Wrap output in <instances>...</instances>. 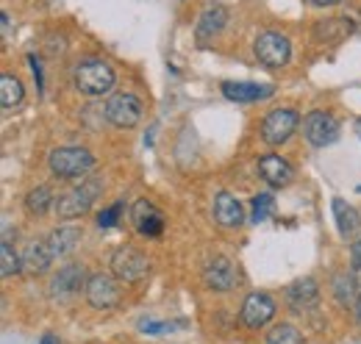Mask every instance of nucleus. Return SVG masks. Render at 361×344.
I'll list each match as a JSON object with an SVG mask.
<instances>
[{
    "label": "nucleus",
    "mask_w": 361,
    "mask_h": 344,
    "mask_svg": "<svg viewBox=\"0 0 361 344\" xmlns=\"http://www.w3.org/2000/svg\"><path fill=\"white\" fill-rule=\"evenodd\" d=\"M114 70L103 59H84L73 70V84L84 97H103L114 89Z\"/></svg>",
    "instance_id": "nucleus-1"
},
{
    "label": "nucleus",
    "mask_w": 361,
    "mask_h": 344,
    "mask_svg": "<svg viewBox=\"0 0 361 344\" xmlns=\"http://www.w3.org/2000/svg\"><path fill=\"white\" fill-rule=\"evenodd\" d=\"M100 192H103V180L100 178L81 180L75 189H70L67 195H61L56 200V214L61 216V219H78V216H84L92 209V203L100 197Z\"/></svg>",
    "instance_id": "nucleus-2"
},
{
    "label": "nucleus",
    "mask_w": 361,
    "mask_h": 344,
    "mask_svg": "<svg viewBox=\"0 0 361 344\" xmlns=\"http://www.w3.org/2000/svg\"><path fill=\"white\" fill-rule=\"evenodd\" d=\"M50 172L61 180H73V178H84L94 167V156L87 147H59L50 153L47 159Z\"/></svg>",
    "instance_id": "nucleus-3"
},
{
    "label": "nucleus",
    "mask_w": 361,
    "mask_h": 344,
    "mask_svg": "<svg viewBox=\"0 0 361 344\" xmlns=\"http://www.w3.org/2000/svg\"><path fill=\"white\" fill-rule=\"evenodd\" d=\"M142 114H145V106H142V100L136 94H131V92H117L106 103V120L114 128H123V130L136 128L139 120H142Z\"/></svg>",
    "instance_id": "nucleus-4"
},
{
    "label": "nucleus",
    "mask_w": 361,
    "mask_h": 344,
    "mask_svg": "<svg viewBox=\"0 0 361 344\" xmlns=\"http://www.w3.org/2000/svg\"><path fill=\"white\" fill-rule=\"evenodd\" d=\"M253 50H256V59H259L264 67H270V70L286 67L289 59H292V44H289V39H286L283 34H275V31L259 34Z\"/></svg>",
    "instance_id": "nucleus-5"
},
{
    "label": "nucleus",
    "mask_w": 361,
    "mask_h": 344,
    "mask_svg": "<svg viewBox=\"0 0 361 344\" xmlns=\"http://www.w3.org/2000/svg\"><path fill=\"white\" fill-rule=\"evenodd\" d=\"M111 272H114V278H120L126 283H139V281L147 278L150 261H147V256H142L139 250H134V247H120L111 256Z\"/></svg>",
    "instance_id": "nucleus-6"
},
{
    "label": "nucleus",
    "mask_w": 361,
    "mask_h": 344,
    "mask_svg": "<svg viewBox=\"0 0 361 344\" xmlns=\"http://www.w3.org/2000/svg\"><path fill=\"white\" fill-rule=\"evenodd\" d=\"M303 136L312 147H328L339 139V123L334 114L328 111H309L306 120H303Z\"/></svg>",
    "instance_id": "nucleus-7"
},
{
    "label": "nucleus",
    "mask_w": 361,
    "mask_h": 344,
    "mask_svg": "<svg viewBox=\"0 0 361 344\" xmlns=\"http://www.w3.org/2000/svg\"><path fill=\"white\" fill-rule=\"evenodd\" d=\"M84 295H87V302H90L92 308L109 311V308H114L120 302V283L111 275H106V272H94L87 281Z\"/></svg>",
    "instance_id": "nucleus-8"
},
{
    "label": "nucleus",
    "mask_w": 361,
    "mask_h": 344,
    "mask_svg": "<svg viewBox=\"0 0 361 344\" xmlns=\"http://www.w3.org/2000/svg\"><path fill=\"white\" fill-rule=\"evenodd\" d=\"M298 123H300V117L292 109H275V111H270L264 117V123H262V139L267 145H283L295 133Z\"/></svg>",
    "instance_id": "nucleus-9"
},
{
    "label": "nucleus",
    "mask_w": 361,
    "mask_h": 344,
    "mask_svg": "<svg viewBox=\"0 0 361 344\" xmlns=\"http://www.w3.org/2000/svg\"><path fill=\"white\" fill-rule=\"evenodd\" d=\"M87 272L81 264H67L59 269V275L50 281V297L53 300H70L75 297L81 289H87Z\"/></svg>",
    "instance_id": "nucleus-10"
},
{
    "label": "nucleus",
    "mask_w": 361,
    "mask_h": 344,
    "mask_svg": "<svg viewBox=\"0 0 361 344\" xmlns=\"http://www.w3.org/2000/svg\"><path fill=\"white\" fill-rule=\"evenodd\" d=\"M239 317H242V325H245V328L259 331V328H264L267 322H272V317H275V302H272V297L264 295V292H253V295L245 297Z\"/></svg>",
    "instance_id": "nucleus-11"
},
{
    "label": "nucleus",
    "mask_w": 361,
    "mask_h": 344,
    "mask_svg": "<svg viewBox=\"0 0 361 344\" xmlns=\"http://www.w3.org/2000/svg\"><path fill=\"white\" fill-rule=\"evenodd\" d=\"M203 283L212 289V292H231L236 283H239V269L233 266V261L226 256L212 258L203 269Z\"/></svg>",
    "instance_id": "nucleus-12"
},
{
    "label": "nucleus",
    "mask_w": 361,
    "mask_h": 344,
    "mask_svg": "<svg viewBox=\"0 0 361 344\" xmlns=\"http://www.w3.org/2000/svg\"><path fill=\"white\" fill-rule=\"evenodd\" d=\"M131 219H134L136 231L142 236H147V239H153V236H159L164 231V214L147 200H136L134 209H131Z\"/></svg>",
    "instance_id": "nucleus-13"
},
{
    "label": "nucleus",
    "mask_w": 361,
    "mask_h": 344,
    "mask_svg": "<svg viewBox=\"0 0 361 344\" xmlns=\"http://www.w3.org/2000/svg\"><path fill=\"white\" fill-rule=\"evenodd\" d=\"M223 94L233 103H256V100H267L275 94V86L270 84H250V81H226Z\"/></svg>",
    "instance_id": "nucleus-14"
},
{
    "label": "nucleus",
    "mask_w": 361,
    "mask_h": 344,
    "mask_svg": "<svg viewBox=\"0 0 361 344\" xmlns=\"http://www.w3.org/2000/svg\"><path fill=\"white\" fill-rule=\"evenodd\" d=\"M259 175L270 183V186H289L292 183V178H295V170H292V164L286 161V159H281V156H275V153H267V156H262L259 159Z\"/></svg>",
    "instance_id": "nucleus-15"
},
{
    "label": "nucleus",
    "mask_w": 361,
    "mask_h": 344,
    "mask_svg": "<svg viewBox=\"0 0 361 344\" xmlns=\"http://www.w3.org/2000/svg\"><path fill=\"white\" fill-rule=\"evenodd\" d=\"M319 300V289H317V281L314 278H303L298 283H292L286 289V302L292 305V311L303 314V311H312Z\"/></svg>",
    "instance_id": "nucleus-16"
},
{
    "label": "nucleus",
    "mask_w": 361,
    "mask_h": 344,
    "mask_svg": "<svg viewBox=\"0 0 361 344\" xmlns=\"http://www.w3.org/2000/svg\"><path fill=\"white\" fill-rule=\"evenodd\" d=\"M214 219L220 228H239L245 222V209L231 192H220L214 197Z\"/></svg>",
    "instance_id": "nucleus-17"
},
{
    "label": "nucleus",
    "mask_w": 361,
    "mask_h": 344,
    "mask_svg": "<svg viewBox=\"0 0 361 344\" xmlns=\"http://www.w3.org/2000/svg\"><path fill=\"white\" fill-rule=\"evenodd\" d=\"M78 245H81V228H75V225H61L47 236V247H50L53 258L70 256Z\"/></svg>",
    "instance_id": "nucleus-18"
},
{
    "label": "nucleus",
    "mask_w": 361,
    "mask_h": 344,
    "mask_svg": "<svg viewBox=\"0 0 361 344\" xmlns=\"http://www.w3.org/2000/svg\"><path fill=\"white\" fill-rule=\"evenodd\" d=\"M331 211H334V222H336V231H339V236H342V239H350V236H356V233H359L361 214L350 206V203H345V200L334 197Z\"/></svg>",
    "instance_id": "nucleus-19"
},
{
    "label": "nucleus",
    "mask_w": 361,
    "mask_h": 344,
    "mask_svg": "<svg viewBox=\"0 0 361 344\" xmlns=\"http://www.w3.org/2000/svg\"><path fill=\"white\" fill-rule=\"evenodd\" d=\"M20 258H23V269L28 275H42V272L50 269L53 253H50L47 242H31V245H25V250H23Z\"/></svg>",
    "instance_id": "nucleus-20"
},
{
    "label": "nucleus",
    "mask_w": 361,
    "mask_h": 344,
    "mask_svg": "<svg viewBox=\"0 0 361 344\" xmlns=\"http://www.w3.org/2000/svg\"><path fill=\"white\" fill-rule=\"evenodd\" d=\"M226 23H228L226 6H209V8L200 14V20H197V39H200V42L214 39V37L226 28Z\"/></svg>",
    "instance_id": "nucleus-21"
},
{
    "label": "nucleus",
    "mask_w": 361,
    "mask_h": 344,
    "mask_svg": "<svg viewBox=\"0 0 361 344\" xmlns=\"http://www.w3.org/2000/svg\"><path fill=\"white\" fill-rule=\"evenodd\" d=\"M23 97H25V89L20 84V78H14V75H3V78H0V106H3V109L20 106Z\"/></svg>",
    "instance_id": "nucleus-22"
},
{
    "label": "nucleus",
    "mask_w": 361,
    "mask_h": 344,
    "mask_svg": "<svg viewBox=\"0 0 361 344\" xmlns=\"http://www.w3.org/2000/svg\"><path fill=\"white\" fill-rule=\"evenodd\" d=\"M56 203H53V192L47 186H37L25 195V209L31 216H42L45 211H50Z\"/></svg>",
    "instance_id": "nucleus-23"
},
{
    "label": "nucleus",
    "mask_w": 361,
    "mask_h": 344,
    "mask_svg": "<svg viewBox=\"0 0 361 344\" xmlns=\"http://www.w3.org/2000/svg\"><path fill=\"white\" fill-rule=\"evenodd\" d=\"M356 275H348V272H339L336 278H334V295H336V300L339 305H350V302L359 300V292H356Z\"/></svg>",
    "instance_id": "nucleus-24"
},
{
    "label": "nucleus",
    "mask_w": 361,
    "mask_h": 344,
    "mask_svg": "<svg viewBox=\"0 0 361 344\" xmlns=\"http://www.w3.org/2000/svg\"><path fill=\"white\" fill-rule=\"evenodd\" d=\"M267 344H306V339H303V333L295 325L281 322V325H275L267 333Z\"/></svg>",
    "instance_id": "nucleus-25"
},
{
    "label": "nucleus",
    "mask_w": 361,
    "mask_h": 344,
    "mask_svg": "<svg viewBox=\"0 0 361 344\" xmlns=\"http://www.w3.org/2000/svg\"><path fill=\"white\" fill-rule=\"evenodd\" d=\"M0 264H3V269H0L3 278H11V275H17L23 269V258L11 250L8 242H3V247H0Z\"/></svg>",
    "instance_id": "nucleus-26"
},
{
    "label": "nucleus",
    "mask_w": 361,
    "mask_h": 344,
    "mask_svg": "<svg viewBox=\"0 0 361 344\" xmlns=\"http://www.w3.org/2000/svg\"><path fill=\"white\" fill-rule=\"evenodd\" d=\"M272 209H275L272 195H256V197H253V216H250V219L259 225V222H264V219L272 214Z\"/></svg>",
    "instance_id": "nucleus-27"
},
{
    "label": "nucleus",
    "mask_w": 361,
    "mask_h": 344,
    "mask_svg": "<svg viewBox=\"0 0 361 344\" xmlns=\"http://www.w3.org/2000/svg\"><path fill=\"white\" fill-rule=\"evenodd\" d=\"M123 209H126V203H123V200H117L114 206L103 209V211L97 214V228H100V231H103V228H114V225L120 222V216H123Z\"/></svg>",
    "instance_id": "nucleus-28"
},
{
    "label": "nucleus",
    "mask_w": 361,
    "mask_h": 344,
    "mask_svg": "<svg viewBox=\"0 0 361 344\" xmlns=\"http://www.w3.org/2000/svg\"><path fill=\"white\" fill-rule=\"evenodd\" d=\"M139 328L147 336H164V333H173L176 331V322H153V319H145V322H139Z\"/></svg>",
    "instance_id": "nucleus-29"
},
{
    "label": "nucleus",
    "mask_w": 361,
    "mask_h": 344,
    "mask_svg": "<svg viewBox=\"0 0 361 344\" xmlns=\"http://www.w3.org/2000/svg\"><path fill=\"white\" fill-rule=\"evenodd\" d=\"M350 266H353V275L361 281V239L350 245Z\"/></svg>",
    "instance_id": "nucleus-30"
},
{
    "label": "nucleus",
    "mask_w": 361,
    "mask_h": 344,
    "mask_svg": "<svg viewBox=\"0 0 361 344\" xmlns=\"http://www.w3.org/2000/svg\"><path fill=\"white\" fill-rule=\"evenodd\" d=\"M28 64H31V75L37 81V89H42V67H39V59L37 56H28Z\"/></svg>",
    "instance_id": "nucleus-31"
},
{
    "label": "nucleus",
    "mask_w": 361,
    "mask_h": 344,
    "mask_svg": "<svg viewBox=\"0 0 361 344\" xmlns=\"http://www.w3.org/2000/svg\"><path fill=\"white\" fill-rule=\"evenodd\" d=\"M39 344H61V342H59V336H53V333H45V336L39 339Z\"/></svg>",
    "instance_id": "nucleus-32"
},
{
    "label": "nucleus",
    "mask_w": 361,
    "mask_h": 344,
    "mask_svg": "<svg viewBox=\"0 0 361 344\" xmlns=\"http://www.w3.org/2000/svg\"><path fill=\"white\" fill-rule=\"evenodd\" d=\"M314 6H336V3H342V0H312Z\"/></svg>",
    "instance_id": "nucleus-33"
},
{
    "label": "nucleus",
    "mask_w": 361,
    "mask_h": 344,
    "mask_svg": "<svg viewBox=\"0 0 361 344\" xmlns=\"http://www.w3.org/2000/svg\"><path fill=\"white\" fill-rule=\"evenodd\" d=\"M356 319L361 322V292H359V300H356Z\"/></svg>",
    "instance_id": "nucleus-34"
},
{
    "label": "nucleus",
    "mask_w": 361,
    "mask_h": 344,
    "mask_svg": "<svg viewBox=\"0 0 361 344\" xmlns=\"http://www.w3.org/2000/svg\"><path fill=\"white\" fill-rule=\"evenodd\" d=\"M356 133H359V139H361V117L356 120Z\"/></svg>",
    "instance_id": "nucleus-35"
}]
</instances>
